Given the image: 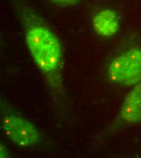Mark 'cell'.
<instances>
[{"label": "cell", "mask_w": 141, "mask_h": 158, "mask_svg": "<svg viewBox=\"0 0 141 158\" xmlns=\"http://www.w3.org/2000/svg\"><path fill=\"white\" fill-rule=\"evenodd\" d=\"M108 78L122 86H133L141 82V48H131L116 57L108 66Z\"/></svg>", "instance_id": "2"}, {"label": "cell", "mask_w": 141, "mask_h": 158, "mask_svg": "<svg viewBox=\"0 0 141 158\" xmlns=\"http://www.w3.org/2000/svg\"><path fill=\"white\" fill-rule=\"evenodd\" d=\"M20 11L30 54L44 76L52 93L61 95L63 88L60 42L36 14L27 9Z\"/></svg>", "instance_id": "1"}, {"label": "cell", "mask_w": 141, "mask_h": 158, "mask_svg": "<svg viewBox=\"0 0 141 158\" xmlns=\"http://www.w3.org/2000/svg\"><path fill=\"white\" fill-rule=\"evenodd\" d=\"M119 118L129 124L141 122V82L136 85L123 100Z\"/></svg>", "instance_id": "4"}, {"label": "cell", "mask_w": 141, "mask_h": 158, "mask_svg": "<svg viewBox=\"0 0 141 158\" xmlns=\"http://www.w3.org/2000/svg\"><path fill=\"white\" fill-rule=\"evenodd\" d=\"M52 2L62 7H69L77 5L81 0H51Z\"/></svg>", "instance_id": "6"}, {"label": "cell", "mask_w": 141, "mask_h": 158, "mask_svg": "<svg viewBox=\"0 0 141 158\" xmlns=\"http://www.w3.org/2000/svg\"><path fill=\"white\" fill-rule=\"evenodd\" d=\"M1 128L12 142L22 147L37 145L40 140L38 128L31 122L15 114H6L1 120Z\"/></svg>", "instance_id": "3"}, {"label": "cell", "mask_w": 141, "mask_h": 158, "mask_svg": "<svg viewBox=\"0 0 141 158\" xmlns=\"http://www.w3.org/2000/svg\"><path fill=\"white\" fill-rule=\"evenodd\" d=\"M8 152L3 145L1 146V158H7Z\"/></svg>", "instance_id": "7"}, {"label": "cell", "mask_w": 141, "mask_h": 158, "mask_svg": "<svg viewBox=\"0 0 141 158\" xmlns=\"http://www.w3.org/2000/svg\"><path fill=\"white\" fill-rule=\"evenodd\" d=\"M93 26L99 35L110 37L115 35L119 31V17L113 10L104 9L94 15L93 19Z\"/></svg>", "instance_id": "5"}]
</instances>
